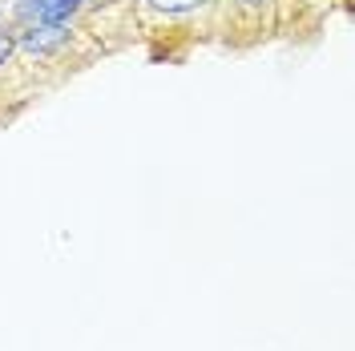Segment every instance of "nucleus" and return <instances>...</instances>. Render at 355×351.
<instances>
[{
	"label": "nucleus",
	"mask_w": 355,
	"mask_h": 351,
	"mask_svg": "<svg viewBox=\"0 0 355 351\" xmlns=\"http://www.w3.org/2000/svg\"><path fill=\"white\" fill-rule=\"evenodd\" d=\"M73 41V28L69 24H24L17 33V49L33 53V57H53Z\"/></svg>",
	"instance_id": "f257e3e1"
},
{
	"label": "nucleus",
	"mask_w": 355,
	"mask_h": 351,
	"mask_svg": "<svg viewBox=\"0 0 355 351\" xmlns=\"http://www.w3.org/2000/svg\"><path fill=\"white\" fill-rule=\"evenodd\" d=\"M210 0H146L150 12H162V17H186V12H198Z\"/></svg>",
	"instance_id": "f03ea898"
},
{
	"label": "nucleus",
	"mask_w": 355,
	"mask_h": 351,
	"mask_svg": "<svg viewBox=\"0 0 355 351\" xmlns=\"http://www.w3.org/2000/svg\"><path fill=\"white\" fill-rule=\"evenodd\" d=\"M12 53H17V33H8V28H0V69L12 61Z\"/></svg>",
	"instance_id": "7ed1b4c3"
},
{
	"label": "nucleus",
	"mask_w": 355,
	"mask_h": 351,
	"mask_svg": "<svg viewBox=\"0 0 355 351\" xmlns=\"http://www.w3.org/2000/svg\"><path fill=\"white\" fill-rule=\"evenodd\" d=\"M239 4H246V8H263L266 0H239Z\"/></svg>",
	"instance_id": "20e7f679"
},
{
	"label": "nucleus",
	"mask_w": 355,
	"mask_h": 351,
	"mask_svg": "<svg viewBox=\"0 0 355 351\" xmlns=\"http://www.w3.org/2000/svg\"><path fill=\"white\" fill-rule=\"evenodd\" d=\"M0 24H4V12H0Z\"/></svg>",
	"instance_id": "39448f33"
}]
</instances>
